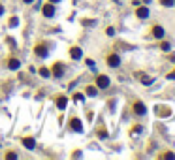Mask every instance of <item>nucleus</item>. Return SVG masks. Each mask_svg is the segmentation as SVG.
<instances>
[{
  "mask_svg": "<svg viewBox=\"0 0 175 160\" xmlns=\"http://www.w3.org/2000/svg\"><path fill=\"white\" fill-rule=\"evenodd\" d=\"M158 158H166V160H173L175 158V152L173 151H164V152H160Z\"/></svg>",
  "mask_w": 175,
  "mask_h": 160,
  "instance_id": "18",
  "label": "nucleus"
},
{
  "mask_svg": "<svg viewBox=\"0 0 175 160\" xmlns=\"http://www.w3.org/2000/svg\"><path fill=\"white\" fill-rule=\"evenodd\" d=\"M158 47H160L164 53H171V49H173V47H171V41H167V40H164V38L160 40V45H158Z\"/></svg>",
  "mask_w": 175,
  "mask_h": 160,
  "instance_id": "12",
  "label": "nucleus"
},
{
  "mask_svg": "<svg viewBox=\"0 0 175 160\" xmlns=\"http://www.w3.org/2000/svg\"><path fill=\"white\" fill-rule=\"evenodd\" d=\"M49 2H51V4H55V2H60V0H49Z\"/></svg>",
  "mask_w": 175,
  "mask_h": 160,
  "instance_id": "33",
  "label": "nucleus"
},
{
  "mask_svg": "<svg viewBox=\"0 0 175 160\" xmlns=\"http://www.w3.org/2000/svg\"><path fill=\"white\" fill-rule=\"evenodd\" d=\"M109 85H111V79H109V75H104V74L96 75V87H98V89H107Z\"/></svg>",
  "mask_w": 175,
  "mask_h": 160,
  "instance_id": "5",
  "label": "nucleus"
},
{
  "mask_svg": "<svg viewBox=\"0 0 175 160\" xmlns=\"http://www.w3.org/2000/svg\"><path fill=\"white\" fill-rule=\"evenodd\" d=\"M40 75H41V77H49V75H51V72H49L47 68H41V70H40Z\"/></svg>",
  "mask_w": 175,
  "mask_h": 160,
  "instance_id": "22",
  "label": "nucleus"
},
{
  "mask_svg": "<svg viewBox=\"0 0 175 160\" xmlns=\"http://www.w3.org/2000/svg\"><path fill=\"white\" fill-rule=\"evenodd\" d=\"M70 128H72L74 132H83V122H81V119H77V117H74L72 121H70Z\"/></svg>",
  "mask_w": 175,
  "mask_h": 160,
  "instance_id": "6",
  "label": "nucleus"
},
{
  "mask_svg": "<svg viewBox=\"0 0 175 160\" xmlns=\"http://www.w3.org/2000/svg\"><path fill=\"white\" fill-rule=\"evenodd\" d=\"M66 106H68V98L66 96H59L57 98V107L59 109H66Z\"/></svg>",
  "mask_w": 175,
  "mask_h": 160,
  "instance_id": "16",
  "label": "nucleus"
},
{
  "mask_svg": "<svg viewBox=\"0 0 175 160\" xmlns=\"http://www.w3.org/2000/svg\"><path fill=\"white\" fill-rule=\"evenodd\" d=\"M17 25H19V19L17 17H11L10 19V26H17Z\"/></svg>",
  "mask_w": 175,
  "mask_h": 160,
  "instance_id": "26",
  "label": "nucleus"
},
{
  "mask_svg": "<svg viewBox=\"0 0 175 160\" xmlns=\"http://www.w3.org/2000/svg\"><path fill=\"white\" fill-rule=\"evenodd\" d=\"M149 15H151V10H149V6H147V4H139V6H136V17L137 19H149Z\"/></svg>",
  "mask_w": 175,
  "mask_h": 160,
  "instance_id": "2",
  "label": "nucleus"
},
{
  "mask_svg": "<svg viewBox=\"0 0 175 160\" xmlns=\"http://www.w3.org/2000/svg\"><path fill=\"white\" fill-rule=\"evenodd\" d=\"M41 13H44L45 17H53V15H55V8H53V4H51V2L45 4L44 8H41Z\"/></svg>",
  "mask_w": 175,
  "mask_h": 160,
  "instance_id": "11",
  "label": "nucleus"
},
{
  "mask_svg": "<svg viewBox=\"0 0 175 160\" xmlns=\"http://www.w3.org/2000/svg\"><path fill=\"white\" fill-rule=\"evenodd\" d=\"M51 75H55V77H62V75H64V66H62V62H57V64L53 66Z\"/></svg>",
  "mask_w": 175,
  "mask_h": 160,
  "instance_id": "8",
  "label": "nucleus"
},
{
  "mask_svg": "<svg viewBox=\"0 0 175 160\" xmlns=\"http://www.w3.org/2000/svg\"><path fill=\"white\" fill-rule=\"evenodd\" d=\"M87 66L89 68H94V60L92 59H87Z\"/></svg>",
  "mask_w": 175,
  "mask_h": 160,
  "instance_id": "28",
  "label": "nucleus"
},
{
  "mask_svg": "<svg viewBox=\"0 0 175 160\" xmlns=\"http://www.w3.org/2000/svg\"><path fill=\"white\" fill-rule=\"evenodd\" d=\"M74 100H75V102H83V100H85V96H83L81 92H75V94H74Z\"/></svg>",
  "mask_w": 175,
  "mask_h": 160,
  "instance_id": "23",
  "label": "nucleus"
},
{
  "mask_svg": "<svg viewBox=\"0 0 175 160\" xmlns=\"http://www.w3.org/2000/svg\"><path fill=\"white\" fill-rule=\"evenodd\" d=\"M106 34H107V36H115V29H113V26H107V29H106Z\"/></svg>",
  "mask_w": 175,
  "mask_h": 160,
  "instance_id": "25",
  "label": "nucleus"
},
{
  "mask_svg": "<svg viewBox=\"0 0 175 160\" xmlns=\"http://www.w3.org/2000/svg\"><path fill=\"white\" fill-rule=\"evenodd\" d=\"M34 53H36V57H47V53H49V49H47V45L45 44H40V45H36L34 47Z\"/></svg>",
  "mask_w": 175,
  "mask_h": 160,
  "instance_id": "7",
  "label": "nucleus"
},
{
  "mask_svg": "<svg viewBox=\"0 0 175 160\" xmlns=\"http://www.w3.org/2000/svg\"><path fill=\"white\" fill-rule=\"evenodd\" d=\"M98 137H100V140H106V137H107V130L100 128V130H98Z\"/></svg>",
  "mask_w": 175,
  "mask_h": 160,
  "instance_id": "21",
  "label": "nucleus"
},
{
  "mask_svg": "<svg viewBox=\"0 0 175 160\" xmlns=\"http://www.w3.org/2000/svg\"><path fill=\"white\" fill-rule=\"evenodd\" d=\"M113 2H121V0H113Z\"/></svg>",
  "mask_w": 175,
  "mask_h": 160,
  "instance_id": "34",
  "label": "nucleus"
},
{
  "mask_svg": "<svg viewBox=\"0 0 175 160\" xmlns=\"http://www.w3.org/2000/svg\"><path fill=\"white\" fill-rule=\"evenodd\" d=\"M158 115H160V117H162V115H164V117H170V115H171V109H170V107H164V109L158 107Z\"/></svg>",
  "mask_w": 175,
  "mask_h": 160,
  "instance_id": "20",
  "label": "nucleus"
},
{
  "mask_svg": "<svg viewBox=\"0 0 175 160\" xmlns=\"http://www.w3.org/2000/svg\"><path fill=\"white\" fill-rule=\"evenodd\" d=\"M23 145L29 151H32V149H36V140H34V137H25L23 140Z\"/></svg>",
  "mask_w": 175,
  "mask_h": 160,
  "instance_id": "13",
  "label": "nucleus"
},
{
  "mask_svg": "<svg viewBox=\"0 0 175 160\" xmlns=\"http://www.w3.org/2000/svg\"><path fill=\"white\" fill-rule=\"evenodd\" d=\"M23 2H25V4H32V2H34V0H23Z\"/></svg>",
  "mask_w": 175,
  "mask_h": 160,
  "instance_id": "32",
  "label": "nucleus"
},
{
  "mask_svg": "<svg viewBox=\"0 0 175 160\" xmlns=\"http://www.w3.org/2000/svg\"><path fill=\"white\" fill-rule=\"evenodd\" d=\"M141 132H143V126H141V124H136V126L130 128V136H132V137H137Z\"/></svg>",
  "mask_w": 175,
  "mask_h": 160,
  "instance_id": "14",
  "label": "nucleus"
},
{
  "mask_svg": "<svg viewBox=\"0 0 175 160\" xmlns=\"http://www.w3.org/2000/svg\"><path fill=\"white\" fill-rule=\"evenodd\" d=\"M0 15H4V6L0 4Z\"/></svg>",
  "mask_w": 175,
  "mask_h": 160,
  "instance_id": "31",
  "label": "nucleus"
},
{
  "mask_svg": "<svg viewBox=\"0 0 175 160\" xmlns=\"http://www.w3.org/2000/svg\"><path fill=\"white\" fill-rule=\"evenodd\" d=\"M132 111H134V115H137V117H145L149 109H147L145 102H141V100H136L134 104H132Z\"/></svg>",
  "mask_w": 175,
  "mask_h": 160,
  "instance_id": "1",
  "label": "nucleus"
},
{
  "mask_svg": "<svg viewBox=\"0 0 175 160\" xmlns=\"http://www.w3.org/2000/svg\"><path fill=\"white\" fill-rule=\"evenodd\" d=\"M136 77L141 81L143 85H152V83H155V77H149V75H145V74H141V72L136 74Z\"/></svg>",
  "mask_w": 175,
  "mask_h": 160,
  "instance_id": "9",
  "label": "nucleus"
},
{
  "mask_svg": "<svg viewBox=\"0 0 175 160\" xmlns=\"http://www.w3.org/2000/svg\"><path fill=\"white\" fill-rule=\"evenodd\" d=\"M170 60H171L173 64H175V53H171V55H170Z\"/></svg>",
  "mask_w": 175,
  "mask_h": 160,
  "instance_id": "30",
  "label": "nucleus"
},
{
  "mask_svg": "<svg viewBox=\"0 0 175 160\" xmlns=\"http://www.w3.org/2000/svg\"><path fill=\"white\" fill-rule=\"evenodd\" d=\"M6 158H10V160H15V158H17V155H15V152H8V155H6Z\"/></svg>",
  "mask_w": 175,
  "mask_h": 160,
  "instance_id": "27",
  "label": "nucleus"
},
{
  "mask_svg": "<svg viewBox=\"0 0 175 160\" xmlns=\"http://www.w3.org/2000/svg\"><path fill=\"white\" fill-rule=\"evenodd\" d=\"M81 23L85 25V26H92V25H96V21H90V19H83Z\"/></svg>",
  "mask_w": 175,
  "mask_h": 160,
  "instance_id": "24",
  "label": "nucleus"
},
{
  "mask_svg": "<svg viewBox=\"0 0 175 160\" xmlns=\"http://www.w3.org/2000/svg\"><path fill=\"white\" fill-rule=\"evenodd\" d=\"M106 64L109 68H119V66H121V55H119V53H109L107 59H106Z\"/></svg>",
  "mask_w": 175,
  "mask_h": 160,
  "instance_id": "3",
  "label": "nucleus"
},
{
  "mask_svg": "<svg viewBox=\"0 0 175 160\" xmlns=\"http://www.w3.org/2000/svg\"><path fill=\"white\" fill-rule=\"evenodd\" d=\"M158 4L162 6V8H173V6H175V0H158Z\"/></svg>",
  "mask_w": 175,
  "mask_h": 160,
  "instance_id": "19",
  "label": "nucleus"
},
{
  "mask_svg": "<svg viewBox=\"0 0 175 160\" xmlns=\"http://www.w3.org/2000/svg\"><path fill=\"white\" fill-rule=\"evenodd\" d=\"M85 92H87V96H90V98H94V96L98 94V87H94V85H89V87L85 89Z\"/></svg>",
  "mask_w": 175,
  "mask_h": 160,
  "instance_id": "17",
  "label": "nucleus"
},
{
  "mask_svg": "<svg viewBox=\"0 0 175 160\" xmlns=\"http://www.w3.org/2000/svg\"><path fill=\"white\" fill-rule=\"evenodd\" d=\"M70 57H72L74 60H81V57H83L81 47H72V49H70Z\"/></svg>",
  "mask_w": 175,
  "mask_h": 160,
  "instance_id": "10",
  "label": "nucleus"
},
{
  "mask_svg": "<svg viewBox=\"0 0 175 160\" xmlns=\"http://www.w3.org/2000/svg\"><path fill=\"white\" fill-rule=\"evenodd\" d=\"M151 36L156 38V40H162L166 36V29H164L162 25H152L151 26Z\"/></svg>",
  "mask_w": 175,
  "mask_h": 160,
  "instance_id": "4",
  "label": "nucleus"
},
{
  "mask_svg": "<svg viewBox=\"0 0 175 160\" xmlns=\"http://www.w3.org/2000/svg\"><path fill=\"white\" fill-rule=\"evenodd\" d=\"M8 68H10V70H19V68H21V60L19 59H10Z\"/></svg>",
  "mask_w": 175,
  "mask_h": 160,
  "instance_id": "15",
  "label": "nucleus"
},
{
  "mask_svg": "<svg viewBox=\"0 0 175 160\" xmlns=\"http://www.w3.org/2000/svg\"><path fill=\"white\" fill-rule=\"evenodd\" d=\"M166 77H167V79H175V70H173V72H170V74L166 75Z\"/></svg>",
  "mask_w": 175,
  "mask_h": 160,
  "instance_id": "29",
  "label": "nucleus"
}]
</instances>
